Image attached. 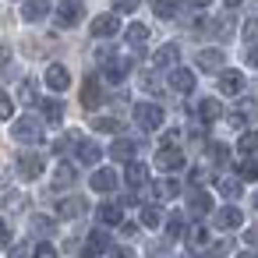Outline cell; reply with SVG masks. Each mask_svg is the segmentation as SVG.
I'll list each match as a JSON object with an SVG mask.
<instances>
[{
	"label": "cell",
	"mask_w": 258,
	"mask_h": 258,
	"mask_svg": "<svg viewBox=\"0 0 258 258\" xmlns=\"http://www.w3.org/2000/svg\"><path fill=\"white\" fill-rule=\"evenodd\" d=\"M11 135H15L18 142H25V145H36V142H43V124H39L36 117H18Z\"/></svg>",
	"instance_id": "cell-1"
},
{
	"label": "cell",
	"mask_w": 258,
	"mask_h": 258,
	"mask_svg": "<svg viewBox=\"0 0 258 258\" xmlns=\"http://www.w3.org/2000/svg\"><path fill=\"white\" fill-rule=\"evenodd\" d=\"M135 120H138V127L156 131V127L163 124V110H159L156 103H138V106H135Z\"/></svg>",
	"instance_id": "cell-2"
},
{
	"label": "cell",
	"mask_w": 258,
	"mask_h": 258,
	"mask_svg": "<svg viewBox=\"0 0 258 258\" xmlns=\"http://www.w3.org/2000/svg\"><path fill=\"white\" fill-rule=\"evenodd\" d=\"M156 166H159V170H180V166H184V152L173 149V145H163V149L156 152Z\"/></svg>",
	"instance_id": "cell-3"
},
{
	"label": "cell",
	"mask_w": 258,
	"mask_h": 258,
	"mask_svg": "<svg viewBox=\"0 0 258 258\" xmlns=\"http://www.w3.org/2000/svg\"><path fill=\"white\" fill-rule=\"evenodd\" d=\"M18 173H22L25 180H36V177L43 173V156H36V152H22V156H18Z\"/></svg>",
	"instance_id": "cell-4"
},
{
	"label": "cell",
	"mask_w": 258,
	"mask_h": 258,
	"mask_svg": "<svg viewBox=\"0 0 258 258\" xmlns=\"http://www.w3.org/2000/svg\"><path fill=\"white\" fill-rule=\"evenodd\" d=\"M78 22H82V4H78V0H68V4H60L57 25H60V29H75Z\"/></svg>",
	"instance_id": "cell-5"
},
{
	"label": "cell",
	"mask_w": 258,
	"mask_h": 258,
	"mask_svg": "<svg viewBox=\"0 0 258 258\" xmlns=\"http://www.w3.org/2000/svg\"><path fill=\"white\" fill-rule=\"evenodd\" d=\"M212 223H216L219 230H237V226L244 223V216H240V209H233V205H223V209L212 216Z\"/></svg>",
	"instance_id": "cell-6"
},
{
	"label": "cell",
	"mask_w": 258,
	"mask_h": 258,
	"mask_svg": "<svg viewBox=\"0 0 258 258\" xmlns=\"http://www.w3.org/2000/svg\"><path fill=\"white\" fill-rule=\"evenodd\" d=\"M46 85H50L53 92H64V89L71 85L68 68H64V64H50V68H46Z\"/></svg>",
	"instance_id": "cell-7"
},
{
	"label": "cell",
	"mask_w": 258,
	"mask_h": 258,
	"mask_svg": "<svg viewBox=\"0 0 258 258\" xmlns=\"http://www.w3.org/2000/svg\"><path fill=\"white\" fill-rule=\"evenodd\" d=\"M170 89L180 92V96L195 92V75H191L187 68H173V75H170Z\"/></svg>",
	"instance_id": "cell-8"
},
{
	"label": "cell",
	"mask_w": 258,
	"mask_h": 258,
	"mask_svg": "<svg viewBox=\"0 0 258 258\" xmlns=\"http://www.w3.org/2000/svg\"><path fill=\"white\" fill-rule=\"evenodd\" d=\"M117 29H120V22H117V15H99V18L92 22V36H96V39H106V36H117Z\"/></svg>",
	"instance_id": "cell-9"
},
{
	"label": "cell",
	"mask_w": 258,
	"mask_h": 258,
	"mask_svg": "<svg viewBox=\"0 0 258 258\" xmlns=\"http://www.w3.org/2000/svg\"><path fill=\"white\" fill-rule=\"evenodd\" d=\"M85 209H89V205H85V198H78V195H71V198H60V205H57L60 219H78Z\"/></svg>",
	"instance_id": "cell-10"
},
{
	"label": "cell",
	"mask_w": 258,
	"mask_h": 258,
	"mask_svg": "<svg viewBox=\"0 0 258 258\" xmlns=\"http://www.w3.org/2000/svg\"><path fill=\"white\" fill-rule=\"evenodd\" d=\"M50 15V0H25L22 4V18L25 22H43Z\"/></svg>",
	"instance_id": "cell-11"
},
{
	"label": "cell",
	"mask_w": 258,
	"mask_h": 258,
	"mask_svg": "<svg viewBox=\"0 0 258 258\" xmlns=\"http://www.w3.org/2000/svg\"><path fill=\"white\" fill-rule=\"evenodd\" d=\"M240 89H244V75L240 71H223L219 75V92L223 96H237Z\"/></svg>",
	"instance_id": "cell-12"
},
{
	"label": "cell",
	"mask_w": 258,
	"mask_h": 258,
	"mask_svg": "<svg viewBox=\"0 0 258 258\" xmlns=\"http://www.w3.org/2000/svg\"><path fill=\"white\" fill-rule=\"evenodd\" d=\"M89 184H92V191H103V195H106V191H113V187H117V173L103 166V170H96V173H92V180H89Z\"/></svg>",
	"instance_id": "cell-13"
},
{
	"label": "cell",
	"mask_w": 258,
	"mask_h": 258,
	"mask_svg": "<svg viewBox=\"0 0 258 258\" xmlns=\"http://www.w3.org/2000/svg\"><path fill=\"white\" fill-rule=\"evenodd\" d=\"M177 57H180V50H177L173 43H166V46H159V50H156L152 64H156V68H173V64H177Z\"/></svg>",
	"instance_id": "cell-14"
},
{
	"label": "cell",
	"mask_w": 258,
	"mask_h": 258,
	"mask_svg": "<svg viewBox=\"0 0 258 258\" xmlns=\"http://www.w3.org/2000/svg\"><path fill=\"white\" fill-rule=\"evenodd\" d=\"M82 103H85L89 110H96V106L103 103V89H99V82H96V78H89V82H85V89H82Z\"/></svg>",
	"instance_id": "cell-15"
},
{
	"label": "cell",
	"mask_w": 258,
	"mask_h": 258,
	"mask_svg": "<svg viewBox=\"0 0 258 258\" xmlns=\"http://www.w3.org/2000/svg\"><path fill=\"white\" fill-rule=\"evenodd\" d=\"M198 68L202 71H219L223 68V53L219 50H202L198 53Z\"/></svg>",
	"instance_id": "cell-16"
},
{
	"label": "cell",
	"mask_w": 258,
	"mask_h": 258,
	"mask_svg": "<svg viewBox=\"0 0 258 258\" xmlns=\"http://www.w3.org/2000/svg\"><path fill=\"white\" fill-rule=\"evenodd\" d=\"M43 117H46L50 124H60V120H64V103H60V99H43Z\"/></svg>",
	"instance_id": "cell-17"
},
{
	"label": "cell",
	"mask_w": 258,
	"mask_h": 258,
	"mask_svg": "<svg viewBox=\"0 0 258 258\" xmlns=\"http://www.w3.org/2000/svg\"><path fill=\"white\" fill-rule=\"evenodd\" d=\"M99 156H103V152H99V145H96V142H78V159H82L85 166L99 163Z\"/></svg>",
	"instance_id": "cell-18"
},
{
	"label": "cell",
	"mask_w": 258,
	"mask_h": 258,
	"mask_svg": "<svg viewBox=\"0 0 258 258\" xmlns=\"http://www.w3.org/2000/svg\"><path fill=\"white\" fill-rule=\"evenodd\" d=\"M187 205H191V212H195V216H205V212L212 209V198H209L205 191H191V198H187Z\"/></svg>",
	"instance_id": "cell-19"
},
{
	"label": "cell",
	"mask_w": 258,
	"mask_h": 258,
	"mask_svg": "<svg viewBox=\"0 0 258 258\" xmlns=\"http://www.w3.org/2000/svg\"><path fill=\"white\" fill-rule=\"evenodd\" d=\"M110 156H113V159H120V163H127V159L135 156V142L117 138V142H113V149H110Z\"/></svg>",
	"instance_id": "cell-20"
},
{
	"label": "cell",
	"mask_w": 258,
	"mask_h": 258,
	"mask_svg": "<svg viewBox=\"0 0 258 258\" xmlns=\"http://www.w3.org/2000/svg\"><path fill=\"white\" fill-rule=\"evenodd\" d=\"M124 177H127L131 187H142V184L149 180V170H145L142 163H127V173H124Z\"/></svg>",
	"instance_id": "cell-21"
},
{
	"label": "cell",
	"mask_w": 258,
	"mask_h": 258,
	"mask_svg": "<svg viewBox=\"0 0 258 258\" xmlns=\"http://www.w3.org/2000/svg\"><path fill=\"white\" fill-rule=\"evenodd\" d=\"M237 149H240L244 156H258V131H244L240 142H237Z\"/></svg>",
	"instance_id": "cell-22"
},
{
	"label": "cell",
	"mask_w": 258,
	"mask_h": 258,
	"mask_svg": "<svg viewBox=\"0 0 258 258\" xmlns=\"http://www.w3.org/2000/svg\"><path fill=\"white\" fill-rule=\"evenodd\" d=\"M127 60H106V82H124Z\"/></svg>",
	"instance_id": "cell-23"
},
{
	"label": "cell",
	"mask_w": 258,
	"mask_h": 258,
	"mask_svg": "<svg viewBox=\"0 0 258 258\" xmlns=\"http://www.w3.org/2000/svg\"><path fill=\"white\" fill-rule=\"evenodd\" d=\"M219 110H223V106H219L216 99H202V103H198V117H202L205 124H209V120H216V117H219Z\"/></svg>",
	"instance_id": "cell-24"
},
{
	"label": "cell",
	"mask_w": 258,
	"mask_h": 258,
	"mask_svg": "<svg viewBox=\"0 0 258 258\" xmlns=\"http://www.w3.org/2000/svg\"><path fill=\"white\" fill-rule=\"evenodd\" d=\"M110 247V237L103 233V230H92L89 233V254H99V251H106Z\"/></svg>",
	"instance_id": "cell-25"
},
{
	"label": "cell",
	"mask_w": 258,
	"mask_h": 258,
	"mask_svg": "<svg viewBox=\"0 0 258 258\" xmlns=\"http://www.w3.org/2000/svg\"><path fill=\"white\" fill-rule=\"evenodd\" d=\"M177 195H180V184H177V180H159V184H156V198L166 202V198H177Z\"/></svg>",
	"instance_id": "cell-26"
},
{
	"label": "cell",
	"mask_w": 258,
	"mask_h": 258,
	"mask_svg": "<svg viewBox=\"0 0 258 258\" xmlns=\"http://www.w3.org/2000/svg\"><path fill=\"white\" fill-rule=\"evenodd\" d=\"M159 223H163V212H159L156 205H145V209H142V226H149V230H156Z\"/></svg>",
	"instance_id": "cell-27"
},
{
	"label": "cell",
	"mask_w": 258,
	"mask_h": 258,
	"mask_svg": "<svg viewBox=\"0 0 258 258\" xmlns=\"http://www.w3.org/2000/svg\"><path fill=\"white\" fill-rule=\"evenodd\" d=\"M219 195L237 198V195H240V180H237V177H219Z\"/></svg>",
	"instance_id": "cell-28"
},
{
	"label": "cell",
	"mask_w": 258,
	"mask_h": 258,
	"mask_svg": "<svg viewBox=\"0 0 258 258\" xmlns=\"http://www.w3.org/2000/svg\"><path fill=\"white\" fill-rule=\"evenodd\" d=\"M180 11V0H156V15L159 18H173Z\"/></svg>",
	"instance_id": "cell-29"
},
{
	"label": "cell",
	"mask_w": 258,
	"mask_h": 258,
	"mask_svg": "<svg viewBox=\"0 0 258 258\" xmlns=\"http://www.w3.org/2000/svg\"><path fill=\"white\" fill-rule=\"evenodd\" d=\"M92 127H96V131H106V135H117V131H120V120H113V117H96Z\"/></svg>",
	"instance_id": "cell-30"
},
{
	"label": "cell",
	"mask_w": 258,
	"mask_h": 258,
	"mask_svg": "<svg viewBox=\"0 0 258 258\" xmlns=\"http://www.w3.org/2000/svg\"><path fill=\"white\" fill-rule=\"evenodd\" d=\"M99 219H103L106 226H117V223H120V205H103V209H99Z\"/></svg>",
	"instance_id": "cell-31"
},
{
	"label": "cell",
	"mask_w": 258,
	"mask_h": 258,
	"mask_svg": "<svg viewBox=\"0 0 258 258\" xmlns=\"http://www.w3.org/2000/svg\"><path fill=\"white\" fill-rule=\"evenodd\" d=\"M145 39H149V29H145V25H131V29H127V43H131V46H142Z\"/></svg>",
	"instance_id": "cell-32"
},
{
	"label": "cell",
	"mask_w": 258,
	"mask_h": 258,
	"mask_svg": "<svg viewBox=\"0 0 258 258\" xmlns=\"http://www.w3.org/2000/svg\"><path fill=\"white\" fill-rule=\"evenodd\" d=\"M11 113H15V103H11V96L4 89H0V120H8Z\"/></svg>",
	"instance_id": "cell-33"
},
{
	"label": "cell",
	"mask_w": 258,
	"mask_h": 258,
	"mask_svg": "<svg viewBox=\"0 0 258 258\" xmlns=\"http://www.w3.org/2000/svg\"><path fill=\"white\" fill-rule=\"evenodd\" d=\"M71 180H75V170H71V166H60V170H57V177H53V184H57V187H68Z\"/></svg>",
	"instance_id": "cell-34"
},
{
	"label": "cell",
	"mask_w": 258,
	"mask_h": 258,
	"mask_svg": "<svg viewBox=\"0 0 258 258\" xmlns=\"http://www.w3.org/2000/svg\"><path fill=\"white\" fill-rule=\"evenodd\" d=\"M166 233L177 240V237L184 233V216H170V223H166Z\"/></svg>",
	"instance_id": "cell-35"
},
{
	"label": "cell",
	"mask_w": 258,
	"mask_h": 258,
	"mask_svg": "<svg viewBox=\"0 0 258 258\" xmlns=\"http://www.w3.org/2000/svg\"><path fill=\"white\" fill-rule=\"evenodd\" d=\"M240 177H244V180H258V163H254V159H244V163H240Z\"/></svg>",
	"instance_id": "cell-36"
},
{
	"label": "cell",
	"mask_w": 258,
	"mask_h": 258,
	"mask_svg": "<svg viewBox=\"0 0 258 258\" xmlns=\"http://www.w3.org/2000/svg\"><path fill=\"white\" fill-rule=\"evenodd\" d=\"M0 205H8V209H22V205H25V198H22L18 191H8V198H0Z\"/></svg>",
	"instance_id": "cell-37"
},
{
	"label": "cell",
	"mask_w": 258,
	"mask_h": 258,
	"mask_svg": "<svg viewBox=\"0 0 258 258\" xmlns=\"http://www.w3.org/2000/svg\"><path fill=\"white\" fill-rule=\"evenodd\" d=\"M187 237H191V244H195V247H202V244L209 240V233H205V226H191V233H187Z\"/></svg>",
	"instance_id": "cell-38"
},
{
	"label": "cell",
	"mask_w": 258,
	"mask_h": 258,
	"mask_svg": "<svg viewBox=\"0 0 258 258\" xmlns=\"http://www.w3.org/2000/svg\"><path fill=\"white\" fill-rule=\"evenodd\" d=\"M32 258H57V247H53V244H36Z\"/></svg>",
	"instance_id": "cell-39"
},
{
	"label": "cell",
	"mask_w": 258,
	"mask_h": 258,
	"mask_svg": "<svg viewBox=\"0 0 258 258\" xmlns=\"http://www.w3.org/2000/svg\"><path fill=\"white\" fill-rule=\"evenodd\" d=\"M209 156H212L216 163H226V156H230V149H226V145H209Z\"/></svg>",
	"instance_id": "cell-40"
},
{
	"label": "cell",
	"mask_w": 258,
	"mask_h": 258,
	"mask_svg": "<svg viewBox=\"0 0 258 258\" xmlns=\"http://www.w3.org/2000/svg\"><path fill=\"white\" fill-rule=\"evenodd\" d=\"M223 254H230V240H219L209 247V258H223Z\"/></svg>",
	"instance_id": "cell-41"
},
{
	"label": "cell",
	"mask_w": 258,
	"mask_h": 258,
	"mask_svg": "<svg viewBox=\"0 0 258 258\" xmlns=\"http://www.w3.org/2000/svg\"><path fill=\"white\" fill-rule=\"evenodd\" d=\"M244 39H247V43H258V18H251V22L244 25Z\"/></svg>",
	"instance_id": "cell-42"
},
{
	"label": "cell",
	"mask_w": 258,
	"mask_h": 258,
	"mask_svg": "<svg viewBox=\"0 0 258 258\" xmlns=\"http://www.w3.org/2000/svg\"><path fill=\"white\" fill-rule=\"evenodd\" d=\"M22 103H36V85L32 82H22Z\"/></svg>",
	"instance_id": "cell-43"
},
{
	"label": "cell",
	"mask_w": 258,
	"mask_h": 258,
	"mask_svg": "<svg viewBox=\"0 0 258 258\" xmlns=\"http://www.w3.org/2000/svg\"><path fill=\"white\" fill-rule=\"evenodd\" d=\"M32 226H36L39 233H50V230H53V219H46V216H36V219H32Z\"/></svg>",
	"instance_id": "cell-44"
},
{
	"label": "cell",
	"mask_w": 258,
	"mask_h": 258,
	"mask_svg": "<svg viewBox=\"0 0 258 258\" xmlns=\"http://www.w3.org/2000/svg\"><path fill=\"white\" fill-rule=\"evenodd\" d=\"M138 4H142V0H113V8H117V11H127V15H131Z\"/></svg>",
	"instance_id": "cell-45"
},
{
	"label": "cell",
	"mask_w": 258,
	"mask_h": 258,
	"mask_svg": "<svg viewBox=\"0 0 258 258\" xmlns=\"http://www.w3.org/2000/svg\"><path fill=\"white\" fill-rule=\"evenodd\" d=\"M230 32H233V22L230 18H219L216 22V36H230Z\"/></svg>",
	"instance_id": "cell-46"
},
{
	"label": "cell",
	"mask_w": 258,
	"mask_h": 258,
	"mask_svg": "<svg viewBox=\"0 0 258 258\" xmlns=\"http://www.w3.org/2000/svg\"><path fill=\"white\" fill-rule=\"evenodd\" d=\"M4 244H11V226L0 219V247H4Z\"/></svg>",
	"instance_id": "cell-47"
},
{
	"label": "cell",
	"mask_w": 258,
	"mask_h": 258,
	"mask_svg": "<svg viewBox=\"0 0 258 258\" xmlns=\"http://www.w3.org/2000/svg\"><path fill=\"white\" fill-rule=\"evenodd\" d=\"M110 258H138V254H135V251H127V247H113V251H110Z\"/></svg>",
	"instance_id": "cell-48"
},
{
	"label": "cell",
	"mask_w": 258,
	"mask_h": 258,
	"mask_svg": "<svg viewBox=\"0 0 258 258\" xmlns=\"http://www.w3.org/2000/svg\"><path fill=\"white\" fill-rule=\"evenodd\" d=\"M11 258H29V247H25V244H18V247H11Z\"/></svg>",
	"instance_id": "cell-49"
},
{
	"label": "cell",
	"mask_w": 258,
	"mask_h": 258,
	"mask_svg": "<svg viewBox=\"0 0 258 258\" xmlns=\"http://www.w3.org/2000/svg\"><path fill=\"white\" fill-rule=\"evenodd\" d=\"M247 60H251V64H254V68H258V46H254V50H251V57H247Z\"/></svg>",
	"instance_id": "cell-50"
},
{
	"label": "cell",
	"mask_w": 258,
	"mask_h": 258,
	"mask_svg": "<svg viewBox=\"0 0 258 258\" xmlns=\"http://www.w3.org/2000/svg\"><path fill=\"white\" fill-rule=\"evenodd\" d=\"M223 4H226V8H237V4H244V0H223Z\"/></svg>",
	"instance_id": "cell-51"
},
{
	"label": "cell",
	"mask_w": 258,
	"mask_h": 258,
	"mask_svg": "<svg viewBox=\"0 0 258 258\" xmlns=\"http://www.w3.org/2000/svg\"><path fill=\"white\" fill-rule=\"evenodd\" d=\"M240 258H258V254H254V251H244V254H240Z\"/></svg>",
	"instance_id": "cell-52"
},
{
	"label": "cell",
	"mask_w": 258,
	"mask_h": 258,
	"mask_svg": "<svg viewBox=\"0 0 258 258\" xmlns=\"http://www.w3.org/2000/svg\"><path fill=\"white\" fill-rule=\"evenodd\" d=\"M191 4H198V8H205V4H209V0H191Z\"/></svg>",
	"instance_id": "cell-53"
}]
</instances>
